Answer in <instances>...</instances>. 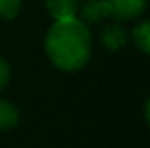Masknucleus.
I'll use <instances>...</instances> for the list:
<instances>
[{"mask_svg":"<svg viewBox=\"0 0 150 148\" xmlns=\"http://www.w3.org/2000/svg\"><path fill=\"white\" fill-rule=\"evenodd\" d=\"M110 16L117 21L134 19L145 12L149 0H108Z\"/></svg>","mask_w":150,"mask_h":148,"instance_id":"nucleus-2","label":"nucleus"},{"mask_svg":"<svg viewBox=\"0 0 150 148\" xmlns=\"http://www.w3.org/2000/svg\"><path fill=\"white\" fill-rule=\"evenodd\" d=\"M45 7H47L49 14L56 21H59V19L75 18L77 9H79V2L77 0H45Z\"/></svg>","mask_w":150,"mask_h":148,"instance_id":"nucleus-5","label":"nucleus"},{"mask_svg":"<svg viewBox=\"0 0 150 148\" xmlns=\"http://www.w3.org/2000/svg\"><path fill=\"white\" fill-rule=\"evenodd\" d=\"M133 42L142 52L150 54V19H145V21H142L134 26Z\"/></svg>","mask_w":150,"mask_h":148,"instance_id":"nucleus-7","label":"nucleus"},{"mask_svg":"<svg viewBox=\"0 0 150 148\" xmlns=\"http://www.w3.org/2000/svg\"><path fill=\"white\" fill-rule=\"evenodd\" d=\"M19 120V110L16 105H12L11 101L0 99V129L9 131L12 129Z\"/></svg>","mask_w":150,"mask_h":148,"instance_id":"nucleus-6","label":"nucleus"},{"mask_svg":"<svg viewBox=\"0 0 150 148\" xmlns=\"http://www.w3.org/2000/svg\"><path fill=\"white\" fill-rule=\"evenodd\" d=\"M145 117H147V122H149V125H150V98H149V101H147V105H145Z\"/></svg>","mask_w":150,"mask_h":148,"instance_id":"nucleus-10","label":"nucleus"},{"mask_svg":"<svg viewBox=\"0 0 150 148\" xmlns=\"http://www.w3.org/2000/svg\"><path fill=\"white\" fill-rule=\"evenodd\" d=\"M82 23H100L101 19L110 16L108 0H84V4L77 9Z\"/></svg>","mask_w":150,"mask_h":148,"instance_id":"nucleus-3","label":"nucleus"},{"mask_svg":"<svg viewBox=\"0 0 150 148\" xmlns=\"http://www.w3.org/2000/svg\"><path fill=\"white\" fill-rule=\"evenodd\" d=\"M45 52L51 63L63 72L84 68L91 58V33L87 25L77 18L56 21L45 35Z\"/></svg>","mask_w":150,"mask_h":148,"instance_id":"nucleus-1","label":"nucleus"},{"mask_svg":"<svg viewBox=\"0 0 150 148\" xmlns=\"http://www.w3.org/2000/svg\"><path fill=\"white\" fill-rule=\"evenodd\" d=\"M9 80H11V68H9V63H7L4 58H0V91L7 87Z\"/></svg>","mask_w":150,"mask_h":148,"instance_id":"nucleus-9","label":"nucleus"},{"mask_svg":"<svg viewBox=\"0 0 150 148\" xmlns=\"http://www.w3.org/2000/svg\"><path fill=\"white\" fill-rule=\"evenodd\" d=\"M21 9V0H0V19H14Z\"/></svg>","mask_w":150,"mask_h":148,"instance_id":"nucleus-8","label":"nucleus"},{"mask_svg":"<svg viewBox=\"0 0 150 148\" xmlns=\"http://www.w3.org/2000/svg\"><path fill=\"white\" fill-rule=\"evenodd\" d=\"M100 40L108 51H119L127 45V30L119 23H110L103 26Z\"/></svg>","mask_w":150,"mask_h":148,"instance_id":"nucleus-4","label":"nucleus"}]
</instances>
